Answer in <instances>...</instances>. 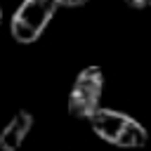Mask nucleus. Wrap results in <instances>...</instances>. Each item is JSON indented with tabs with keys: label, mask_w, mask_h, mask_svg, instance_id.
Instances as JSON below:
<instances>
[{
	"label": "nucleus",
	"mask_w": 151,
	"mask_h": 151,
	"mask_svg": "<svg viewBox=\"0 0 151 151\" xmlns=\"http://www.w3.org/2000/svg\"><path fill=\"white\" fill-rule=\"evenodd\" d=\"M87 123L99 139H104L106 144L120 146V149H144L146 142H149L146 127L123 111L99 106L87 118Z\"/></svg>",
	"instance_id": "1"
},
{
	"label": "nucleus",
	"mask_w": 151,
	"mask_h": 151,
	"mask_svg": "<svg viewBox=\"0 0 151 151\" xmlns=\"http://www.w3.org/2000/svg\"><path fill=\"white\" fill-rule=\"evenodd\" d=\"M59 0H24L12 19H9V33L19 45H33L45 33L47 24L52 21L54 12L59 9Z\"/></svg>",
	"instance_id": "2"
},
{
	"label": "nucleus",
	"mask_w": 151,
	"mask_h": 151,
	"mask_svg": "<svg viewBox=\"0 0 151 151\" xmlns=\"http://www.w3.org/2000/svg\"><path fill=\"white\" fill-rule=\"evenodd\" d=\"M101 92H104V71H101V66H94V64L85 66L71 85V92H68V99H66L68 116L87 120L101 106Z\"/></svg>",
	"instance_id": "3"
},
{
	"label": "nucleus",
	"mask_w": 151,
	"mask_h": 151,
	"mask_svg": "<svg viewBox=\"0 0 151 151\" xmlns=\"http://www.w3.org/2000/svg\"><path fill=\"white\" fill-rule=\"evenodd\" d=\"M31 127H33V116H31V111L19 109V111L9 118V123L2 127V132H0V151H19L21 144L26 142Z\"/></svg>",
	"instance_id": "4"
},
{
	"label": "nucleus",
	"mask_w": 151,
	"mask_h": 151,
	"mask_svg": "<svg viewBox=\"0 0 151 151\" xmlns=\"http://www.w3.org/2000/svg\"><path fill=\"white\" fill-rule=\"evenodd\" d=\"M90 0H59L61 7H68V9H78V7H85Z\"/></svg>",
	"instance_id": "5"
},
{
	"label": "nucleus",
	"mask_w": 151,
	"mask_h": 151,
	"mask_svg": "<svg viewBox=\"0 0 151 151\" xmlns=\"http://www.w3.org/2000/svg\"><path fill=\"white\" fill-rule=\"evenodd\" d=\"M125 5L130 9H146V7H151V0H125Z\"/></svg>",
	"instance_id": "6"
},
{
	"label": "nucleus",
	"mask_w": 151,
	"mask_h": 151,
	"mask_svg": "<svg viewBox=\"0 0 151 151\" xmlns=\"http://www.w3.org/2000/svg\"><path fill=\"white\" fill-rule=\"evenodd\" d=\"M0 21H2V7H0Z\"/></svg>",
	"instance_id": "7"
}]
</instances>
